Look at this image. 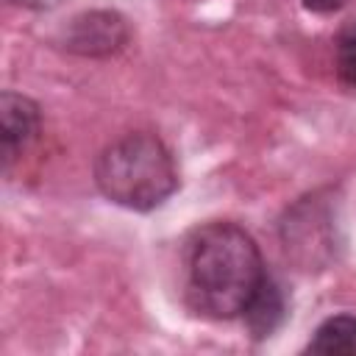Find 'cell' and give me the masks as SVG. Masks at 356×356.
Wrapping results in <instances>:
<instances>
[{
	"label": "cell",
	"instance_id": "obj_3",
	"mask_svg": "<svg viewBox=\"0 0 356 356\" xmlns=\"http://www.w3.org/2000/svg\"><path fill=\"white\" fill-rule=\"evenodd\" d=\"M61 42L78 56H111L128 42V22L117 11H83L70 19Z\"/></svg>",
	"mask_w": 356,
	"mask_h": 356
},
{
	"label": "cell",
	"instance_id": "obj_6",
	"mask_svg": "<svg viewBox=\"0 0 356 356\" xmlns=\"http://www.w3.org/2000/svg\"><path fill=\"white\" fill-rule=\"evenodd\" d=\"M312 353H356V317L337 314L328 317L306 345Z\"/></svg>",
	"mask_w": 356,
	"mask_h": 356
},
{
	"label": "cell",
	"instance_id": "obj_5",
	"mask_svg": "<svg viewBox=\"0 0 356 356\" xmlns=\"http://www.w3.org/2000/svg\"><path fill=\"white\" fill-rule=\"evenodd\" d=\"M242 317H245V325L250 328L253 337H270L275 331V325L284 317V298H281V289L275 286V281L270 275H264V281L259 284V289L248 300Z\"/></svg>",
	"mask_w": 356,
	"mask_h": 356
},
{
	"label": "cell",
	"instance_id": "obj_9",
	"mask_svg": "<svg viewBox=\"0 0 356 356\" xmlns=\"http://www.w3.org/2000/svg\"><path fill=\"white\" fill-rule=\"evenodd\" d=\"M14 3H19L25 8H33V11H47V8H56L61 0H14Z\"/></svg>",
	"mask_w": 356,
	"mask_h": 356
},
{
	"label": "cell",
	"instance_id": "obj_4",
	"mask_svg": "<svg viewBox=\"0 0 356 356\" xmlns=\"http://www.w3.org/2000/svg\"><path fill=\"white\" fill-rule=\"evenodd\" d=\"M39 131V108L31 97L17 92L0 95V139H3V170L22 156V150L36 139Z\"/></svg>",
	"mask_w": 356,
	"mask_h": 356
},
{
	"label": "cell",
	"instance_id": "obj_1",
	"mask_svg": "<svg viewBox=\"0 0 356 356\" xmlns=\"http://www.w3.org/2000/svg\"><path fill=\"white\" fill-rule=\"evenodd\" d=\"M264 275L253 236L234 222H211L189 239L186 295L209 317L228 320L242 314Z\"/></svg>",
	"mask_w": 356,
	"mask_h": 356
},
{
	"label": "cell",
	"instance_id": "obj_2",
	"mask_svg": "<svg viewBox=\"0 0 356 356\" xmlns=\"http://www.w3.org/2000/svg\"><path fill=\"white\" fill-rule=\"evenodd\" d=\"M95 184L111 203L150 211L178 189V170L159 136L128 134L97 156Z\"/></svg>",
	"mask_w": 356,
	"mask_h": 356
},
{
	"label": "cell",
	"instance_id": "obj_7",
	"mask_svg": "<svg viewBox=\"0 0 356 356\" xmlns=\"http://www.w3.org/2000/svg\"><path fill=\"white\" fill-rule=\"evenodd\" d=\"M334 64H337L339 81L348 83V86H356V22H350L339 31Z\"/></svg>",
	"mask_w": 356,
	"mask_h": 356
},
{
	"label": "cell",
	"instance_id": "obj_8",
	"mask_svg": "<svg viewBox=\"0 0 356 356\" xmlns=\"http://www.w3.org/2000/svg\"><path fill=\"white\" fill-rule=\"evenodd\" d=\"M348 0H303V6L309 8V11H314V14H331V11H337V8H342Z\"/></svg>",
	"mask_w": 356,
	"mask_h": 356
}]
</instances>
